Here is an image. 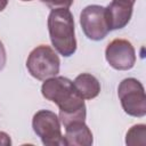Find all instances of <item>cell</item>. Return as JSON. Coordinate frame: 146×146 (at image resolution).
<instances>
[{
    "label": "cell",
    "mask_w": 146,
    "mask_h": 146,
    "mask_svg": "<svg viewBox=\"0 0 146 146\" xmlns=\"http://www.w3.org/2000/svg\"><path fill=\"white\" fill-rule=\"evenodd\" d=\"M42 96L59 108V121L64 127L75 121H86L87 107L74 88L73 81L65 76H52L41 86Z\"/></svg>",
    "instance_id": "cell-1"
},
{
    "label": "cell",
    "mask_w": 146,
    "mask_h": 146,
    "mask_svg": "<svg viewBox=\"0 0 146 146\" xmlns=\"http://www.w3.org/2000/svg\"><path fill=\"white\" fill-rule=\"evenodd\" d=\"M48 31L54 48L64 57L76 51L74 18L68 8L52 9L48 16Z\"/></svg>",
    "instance_id": "cell-2"
},
{
    "label": "cell",
    "mask_w": 146,
    "mask_h": 146,
    "mask_svg": "<svg viewBox=\"0 0 146 146\" xmlns=\"http://www.w3.org/2000/svg\"><path fill=\"white\" fill-rule=\"evenodd\" d=\"M60 60L56 51L46 44L35 47L26 59L29 73L36 80L44 81L59 73Z\"/></svg>",
    "instance_id": "cell-3"
},
{
    "label": "cell",
    "mask_w": 146,
    "mask_h": 146,
    "mask_svg": "<svg viewBox=\"0 0 146 146\" xmlns=\"http://www.w3.org/2000/svg\"><path fill=\"white\" fill-rule=\"evenodd\" d=\"M117 96L123 111L128 115L135 117L146 115V96L140 81L135 78L122 80L117 87Z\"/></svg>",
    "instance_id": "cell-4"
},
{
    "label": "cell",
    "mask_w": 146,
    "mask_h": 146,
    "mask_svg": "<svg viewBox=\"0 0 146 146\" xmlns=\"http://www.w3.org/2000/svg\"><path fill=\"white\" fill-rule=\"evenodd\" d=\"M32 128L35 135L47 146L66 145L65 138L62 135L60 121L56 113L48 110L38 111L32 119Z\"/></svg>",
    "instance_id": "cell-5"
},
{
    "label": "cell",
    "mask_w": 146,
    "mask_h": 146,
    "mask_svg": "<svg viewBox=\"0 0 146 146\" xmlns=\"http://www.w3.org/2000/svg\"><path fill=\"white\" fill-rule=\"evenodd\" d=\"M80 25L86 36L94 41L103 40L110 30L105 7L99 5H89L80 14Z\"/></svg>",
    "instance_id": "cell-6"
},
{
    "label": "cell",
    "mask_w": 146,
    "mask_h": 146,
    "mask_svg": "<svg viewBox=\"0 0 146 146\" xmlns=\"http://www.w3.org/2000/svg\"><path fill=\"white\" fill-rule=\"evenodd\" d=\"M105 58L113 68L128 71L136 64V51L130 41L125 39H114L105 49Z\"/></svg>",
    "instance_id": "cell-7"
},
{
    "label": "cell",
    "mask_w": 146,
    "mask_h": 146,
    "mask_svg": "<svg viewBox=\"0 0 146 146\" xmlns=\"http://www.w3.org/2000/svg\"><path fill=\"white\" fill-rule=\"evenodd\" d=\"M133 3L125 0H113L106 8V18L110 30L123 29L128 25L132 16Z\"/></svg>",
    "instance_id": "cell-8"
},
{
    "label": "cell",
    "mask_w": 146,
    "mask_h": 146,
    "mask_svg": "<svg viewBox=\"0 0 146 146\" xmlns=\"http://www.w3.org/2000/svg\"><path fill=\"white\" fill-rule=\"evenodd\" d=\"M65 128L66 146H91L94 143L92 132L84 121H75Z\"/></svg>",
    "instance_id": "cell-9"
},
{
    "label": "cell",
    "mask_w": 146,
    "mask_h": 146,
    "mask_svg": "<svg viewBox=\"0 0 146 146\" xmlns=\"http://www.w3.org/2000/svg\"><path fill=\"white\" fill-rule=\"evenodd\" d=\"M74 88L83 99H94L100 92V83L90 73H81L73 81Z\"/></svg>",
    "instance_id": "cell-10"
},
{
    "label": "cell",
    "mask_w": 146,
    "mask_h": 146,
    "mask_svg": "<svg viewBox=\"0 0 146 146\" xmlns=\"http://www.w3.org/2000/svg\"><path fill=\"white\" fill-rule=\"evenodd\" d=\"M146 143V125L145 124H135L132 125L125 135L127 145H145Z\"/></svg>",
    "instance_id": "cell-11"
},
{
    "label": "cell",
    "mask_w": 146,
    "mask_h": 146,
    "mask_svg": "<svg viewBox=\"0 0 146 146\" xmlns=\"http://www.w3.org/2000/svg\"><path fill=\"white\" fill-rule=\"evenodd\" d=\"M43 3H46L50 9H57V8H70L74 0H41Z\"/></svg>",
    "instance_id": "cell-12"
},
{
    "label": "cell",
    "mask_w": 146,
    "mask_h": 146,
    "mask_svg": "<svg viewBox=\"0 0 146 146\" xmlns=\"http://www.w3.org/2000/svg\"><path fill=\"white\" fill-rule=\"evenodd\" d=\"M6 62H7V55H6V49H5V46L3 43L0 41V71L5 67L6 65Z\"/></svg>",
    "instance_id": "cell-13"
},
{
    "label": "cell",
    "mask_w": 146,
    "mask_h": 146,
    "mask_svg": "<svg viewBox=\"0 0 146 146\" xmlns=\"http://www.w3.org/2000/svg\"><path fill=\"white\" fill-rule=\"evenodd\" d=\"M0 145H5V146L11 145V139L9 135L6 133L5 131H0Z\"/></svg>",
    "instance_id": "cell-14"
},
{
    "label": "cell",
    "mask_w": 146,
    "mask_h": 146,
    "mask_svg": "<svg viewBox=\"0 0 146 146\" xmlns=\"http://www.w3.org/2000/svg\"><path fill=\"white\" fill-rule=\"evenodd\" d=\"M8 5V0H0V11H2Z\"/></svg>",
    "instance_id": "cell-15"
},
{
    "label": "cell",
    "mask_w": 146,
    "mask_h": 146,
    "mask_svg": "<svg viewBox=\"0 0 146 146\" xmlns=\"http://www.w3.org/2000/svg\"><path fill=\"white\" fill-rule=\"evenodd\" d=\"M125 1H129V2H131V3H135L136 0H125Z\"/></svg>",
    "instance_id": "cell-16"
},
{
    "label": "cell",
    "mask_w": 146,
    "mask_h": 146,
    "mask_svg": "<svg viewBox=\"0 0 146 146\" xmlns=\"http://www.w3.org/2000/svg\"><path fill=\"white\" fill-rule=\"evenodd\" d=\"M22 1H32V0H22Z\"/></svg>",
    "instance_id": "cell-17"
}]
</instances>
